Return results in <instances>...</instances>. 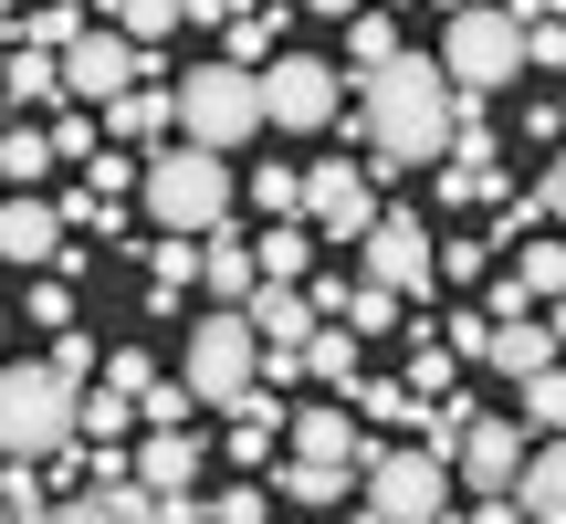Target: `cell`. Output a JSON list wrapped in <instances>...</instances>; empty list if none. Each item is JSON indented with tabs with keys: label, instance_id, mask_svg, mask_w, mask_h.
<instances>
[{
	"label": "cell",
	"instance_id": "e575fe53",
	"mask_svg": "<svg viewBox=\"0 0 566 524\" xmlns=\"http://www.w3.org/2000/svg\"><path fill=\"white\" fill-rule=\"evenodd\" d=\"M263 53H283V21L273 11H242V21H231V63H263Z\"/></svg>",
	"mask_w": 566,
	"mask_h": 524
},
{
	"label": "cell",
	"instance_id": "4316f807",
	"mask_svg": "<svg viewBox=\"0 0 566 524\" xmlns=\"http://www.w3.org/2000/svg\"><path fill=\"white\" fill-rule=\"evenodd\" d=\"M179 21H189V11H179V0H116V32H126V42H137V53H158V42H168V32H179Z\"/></svg>",
	"mask_w": 566,
	"mask_h": 524
},
{
	"label": "cell",
	"instance_id": "836d02e7",
	"mask_svg": "<svg viewBox=\"0 0 566 524\" xmlns=\"http://www.w3.org/2000/svg\"><path fill=\"white\" fill-rule=\"evenodd\" d=\"M0 514H11V524H32V514H53V493L32 483V462H11V472H0Z\"/></svg>",
	"mask_w": 566,
	"mask_h": 524
},
{
	"label": "cell",
	"instance_id": "8fae6325",
	"mask_svg": "<svg viewBox=\"0 0 566 524\" xmlns=\"http://www.w3.org/2000/svg\"><path fill=\"white\" fill-rule=\"evenodd\" d=\"M137 483H147V504H158V524H200V441H189V420H147V441H137Z\"/></svg>",
	"mask_w": 566,
	"mask_h": 524
},
{
	"label": "cell",
	"instance_id": "ab89813d",
	"mask_svg": "<svg viewBox=\"0 0 566 524\" xmlns=\"http://www.w3.org/2000/svg\"><path fill=\"white\" fill-rule=\"evenodd\" d=\"M556 63H566V32L535 11V32H525V74H556Z\"/></svg>",
	"mask_w": 566,
	"mask_h": 524
},
{
	"label": "cell",
	"instance_id": "603a6c76",
	"mask_svg": "<svg viewBox=\"0 0 566 524\" xmlns=\"http://www.w3.org/2000/svg\"><path fill=\"white\" fill-rule=\"evenodd\" d=\"M53 168H63V158H53V137L11 116V137H0V179H11V189H42V179H53Z\"/></svg>",
	"mask_w": 566,
	"mask_h": 524
},
{
	"label": "cell",
	"instance_id": "277c9868",
	"mask_svg": "<svg viewBox=\"0 0 566 524\" xmlns=\"http://www.w3.org/2000/svg\"><path fill=\"white\" fill-rule=\"evenodd\" d=\"M430 63L451 74V95H504V84L525 74V21H514L504 0H451Z\"/></svg>",
	"mask_w": 566,
	"mask_h": 524
},
{
	"label": "cell",
	"instance_id": "f6af8a7d",
	"mask_svg": "<svg viewBox=\"0 0 566 524\" xmlns=\"http://www.w3.org/2000/svg\"><path fill=\"white\" fill-rule=\"evenodd\" d=\"M95 147H105V137H95V126H84V116H63V126H53V158H74V168H84V158H95Z\"/></svg>",
	"mask_w": 566,
	"mask_h": 524
},
{
	"label": "cell",
	"instance_id": "83f0119b",
	"mask_svg": "<svg viewBox=\"0 0 566 524\" xmlns=\"http://www.w3.org/2000/svg\"><path fill=\"white\" fill-rule=\"evenodd\" d=\"M525 430H535V441H546V430H566V378H556V357L525 367Z\"/></svg>",
	"mask_w": 566,
	"mask_h": 524
},
{
	"label": "cell",
	"instance_id": "2e32d148",
	"mask_svg": "<svg viewBox=\"0 0 566 524\" xmlns=\"http://www.w3.org/2000/svg\"><path fill=\"white\" fill-rule=\"evenodd\" d=\"M294 451H304V462H346V472H357V462H367V420H357V399H336V409H294Z\"/></svg>",
	"mask_w": 566,
	"mask_h": 524
},
{
	"label": "cell",
	"instance_id": "4fadbf2b",
	"mask_svg": "<svg viewBox=\"0 0 566 524\" xmlns=\"http://www.w3.org/2000/svg\"><path fill=\"white\" fill-rule=\"evenodd\" d=\"M441 462L462 472V493H483V514H504V483H514V462H525V430H514V420H483V409H462V430H451Z\"/></svg>",
	"mask_w": 566,
	"mask_h": 524
},
{
	"label": "cell",
	"instance_id": "7dc6e473",
	"mask_svg": "<svg viewBox=\"0 0 566 524\" xmlns=\"http://www.w3.org/2000/svg\"><path fill=\"white\" fill-rule=\"evenodd\" d=\"M105 378H116V388H126V399H137V388H147V378H158V367H147V357H137V346H116V357H105Z\"/></svg>",
	"mask_w": 566,
	"mask_h": 524
},
{
	"label": "cell",
	"instance_id": "681fc988",
	"mask_svg": "<svg viewBox=\"0 0 566 524\" xmlns=\"http://www.w3.org/2000/svg\"><path fill=\"white\" fill-rule=\"evenodd\" d=\"M304 11H325V21H346V11H367V0H304Z\"/></svg>",
	"mask_w": 566,
	"mask_h": 524
},
{
	"label": "cell",
	"instance_id": "f5cc1de1",
	"mask_svg": "<svg viewBox=\"0 0 566 524\" xmlns=\"http://www.w3.org/2000/svg\"><path fill=\"white\" fill-rule=\"evenodd\" d=\"M105 11H116V0H105Z\"/></svg>",
	"mask_w": 566,
	"mask_h": 524
},
{
	"label": "cell",
	"instance_id": "9c48e42d",
	"mask_svg": "<svg viewBox=\"0 0 566 524\" xmlns=\"http://www.w3.org/2000/svg\"><path fill=\"white\" fill-rule=\"evenodd\" d=\"M252 95H263V126L315 137V126H336V63H315V53H273V74L252 63Z\"/></svg>",
	"mask_w": 566,
	"mask_h": 524
},
{
	"label": "cell",
	"instance_id": "7bdbcfd3",
	"mask_svg": "<svg viewBox=\"0 0 566 524\" xmlns=\"http://www.w3.org/2000/svg\"><path fill=\"white\" fill-rule=\"evenodd\" d=\"M294 189H304L294 168H263V179H252V200H263V221H283V210H294Z\"/></svg>",
	"mask_w": 566,
	"mask_h": 524
},
{
	"label": "cell",
	"instance_id": "6da1fadb",
	"mask_svg": "<svg viewBox=\"0 0 566 524\" xmlns=\"http://www.w3.org/2000/svg\"><path fill=\"white\" fill-rule=\"evenodd\" d=\"M357 116H367V179L441 168V147H451V74L430 53H388L378 74H357Z\"/></svg>",
	"mask_w": 566,
	"mask_h": 524
},
{
	"label": "cell",
	"instance_id": "816d5d0a",
	"mask_svg": "<svg viewBox=\"0 0 566 524\" xmlns=\"http://www.w3.org/2000/svg\"><path fill=\"white\" fill-rule=\"evenodd\" d=\"M11 11H21V0H0V21H11Z\"/></svg>",
	"mask_w": 566,
	"mask_h": 524
},
{
	"label": "cell",
	"instance_id": "4dcf8cb0",
	"mask_svg": "<svg viewBox=\"0 0 566 524\" xmlns=\"http://www.w3.org/2000/svg\"><path fill=\"white\" fill-rule=\"evenodd\" d=\"M346 325H357V336H378V325H399V294H388V283H346V304H336Z\"/></svg>",
	"mask_w": 566,
	"mask_h": 524
},
{
	"label": "cell",
	"instance_id": "5bb4252c",
	"mask_svg": "<svg viewBox=\"0 0 566 524\" xmlns=\"http://www.w3.org/2000/svg\"><path fill=\"white\" fill-rule=\"evenodd\" d=\"M0 262H74L63 210L42 200V189H11V200H0Z\"/></svg>",
	"mask_w": 566,
	"mask_h": 524
},
{
	"label": "cell",
	"instance_id": "d590c367",
	"mask_svg": "<svg viewBox=\"0 0 566 524\" xmlns=\"http://www.w3.org/2000/svg\"><path fill=\"white\" fill-rule=\"evenodd\" d=\"M200 514H221V524H263V514H273V493H263V483H231V493H210Z\"/></svg>",
	"mask_w": 566,
	"mask_h": 524
},
{
	"label": "cell",
	"instance_id": "5b68a950",
	"mask_svg": "<svg viewBox=\"0 0 566 524\" xmlns=\"http://www.w3.org/2000/svg\"><path fill=\"white\" fill-rule=\"evenodd\" d=\"M168 126H179V137H200V147H252L263 137V95H252V63H189L179 84H168Z\"/></svg>",
	"mask_w": 566,
	"mask_h": 524
},
{
	"label": "cell",
	"instance_id": "1f68e13d",
	"mask_svg": "<svg viewBox=\"0 0 566 524\" xmlns=\"http://www.w3.org/2000/svg\"><path fill=\"white\" fill-rule=\"evenodd\" d=\"M74 32H84V11H74V0H42V11L21 21V42H42V53H63Z\"/></svg>",
	"mask_w": 566,
	"mask_h": 524
},
{
	"label": "cell",
	"instance_id": "bcb514c9",
	"mask_svg": "<svg viewBox=\"0 0 566 524\" xmlns=\"http://www.w3.org/2000/svg\"><path fill=\"white\" fill-rule=\"evenodd\" d=\"M32 325H74V294H63V283H53V273H42V283H32Z\"/></svg>",
	"mask_w": 566,
	"mask_h": 524
},
{
	"label": "cell",
	"instance_id": "8d00e7d4",
	"mask_svg": "<svg viewBox=\"0 0 566 524\" xmlns=\"http://www.w3.org/2000/svg\"><path fill=\"white\" fill-rule=\"evenodd\" d=\"M84 179H95V200H105V210H116V200H126V189H137V158H105V147H95V158H84Z\"/></svg>",
	"mask_w": 566,
	"mask_h": 524
},
{
	"label": "cell",
	"instance_id": "f546056e",
	"mask_svg": "<svg viewBox=\"0 0 566 524\" xmlns=\"http://www.w3.org/2000/svg\"><path fill=\"white\" fill-rule=\"evenodd\" d=\"M514 242H525V231H514ZM514 283H525L535 304H556V283H566V252L546 242V231H535V242H525V262H514Z\"/></svg>",
	"mask_w": 566,
	"mask_h": 524
},
{
	"label": "cell",
	"instance_id": "e0dca14e",
	"mask_svg": "<svg viewBox=\"0 0 566 524\" xmlns=\"http://www.w3.org/2000/svg\"><path fill=\"white\" fill-rule=\"evenodd\" d=\"M504 514H535V524H556V514H566V451H556V430H546V451H535V462H514Z\"/></svg>",
	"mask_w": 566,
	"mask_h": 524
},
{
	"label": "cell",
	"instance_id": "74e56055",
	"mask_svg": "<svg viewBox=\"0 0 566 524\" xmlns=\"http://www.w3.org/2000/svg\"><path fill=\"white\" fill-rule=\"evenodd\" d=\"M189 409H200V399H189L179 378H147V388H137V420H189Z\"/></svg>",
	"mask_w": 566,
	"mask_h": 524
},
{
	"label": "cell",
	"instance_id": "f1b7e54d",
	"mask_svg": "<svg viewBox=\"0 0 566 524\" xmlns=\"http://www.w3.org/2000/svg\"><path fill=\"white\" fill-rule=\"evenodd\" d=\"M357 420H388V430H420V388H409V378H378V388H357Z\"/></svg>",
	"mask_w": 566,
	"mask_h": 524
},
{
	"label": "cell",
	"instance_id": "52a82bcc",
	"mask_svg": "<svg viewBox=\"0 0 566 524\" xmlns=\"http://www.w3.org/2000/svg\"><path fill=\"white\" fill-rule=\"evenodd\" d=\"M378 524H441L451 514V462L430 441H409V451H388V462H367V493H357Z\"/></svg>",
	"mask_w": 566,
	"mask_h": 524
},
{
	"label": "cell",
	"instance_id": "ee69618b",
	"mask_svg": "<svg viewBox=\"0 0 566 524\" xmlns=\"http://www.w3.org/2000/svg\"><path fill=\"white\" fill-rule=\"evenodd\" d=\"M53 367H63V378H95V336H74V325H63V336H53Z\"/></svg>",
	"mask_w": 566,
	"mask_h": 524
},
{
	"label": "cell",
	"instance_id": "9a60e30c",
	"mask_svg": "<svg viewBox=\"0 0 566 524\" xmlns=\"http://www.w3.org/2000/svg\"><path fill=\"white\" fill-rule=\"evenodd\" d=\"M242 325H252V346H304L325 315H315L304 283H252V294H242Z\"/></svg>",
	"mask_w": 566,
	"mask_h": 524
},
{
	"label": "cell",
	"instance_id": "ac0fdd59",
	"mask_svg": "<svg viewBox=\"0 0 566 524\" xmlns=\"http://www.w3.org/2000/svg\"><path fill=\"white\" fill-rule=\"evenodd\" d=\"M0 84H11V116H32V105L63 95V74H53V53H42V42H0Z\"/></svg>",
	"mask_w": 566,
	"mask_h": 524
},
{
	"label": "cell",
	"instance_id": "3957f363",
	"mask_svg": "<svg viewBox=\"0 0 566 524\" xmlns=\"http://www.w3.org/2000/svg\"><path fill=\"white\" fill-rule=\"evenodd\" d=\"M74 388L53 357H21L0 367V462H53V451H74Z\"/></svg>",
	"mask_w": 566,
	"mask_h": 524
},
{
	"label": "cell",
	"instance_id": "cb8c5ba5",
	"mask_svg": "<svg viewBox=\"0 0 566 524\" xmlns=\"http://www.w3.org/2000/svg\"><path fill=\"white\" fill-rule=\"evenodd\" d=\"M273 493H294V504H346L357 472H346V462H304V451H294V462L273 472Z\"/></svg>",
	"mask_w": 566,
	"mask_h": 524
},
{
	"label": "cell",
	"instance_id": "7c38bea8",
	"mask_svg": "<svg viewBox=\"0 0 566 524\" xmlns=\"http://www.w3.org/2000/svg\"><path fill=\"white\" fill-rule=\"evenodd\" d=\"M357 262H367V283H388L399 304L441 283V273H430V221H420V210H378V221L357 231Z\"/></svg>",
	"mask_w": 566,
	"mask_h": 524
},
{
	"label": "cell",
	"instance_id": "60d3db41",
	"mask_svg": "<svg viewBox=\"0 0 566 524\" xmlns=\"http://www.w3.org/2000/svg\"><path fill=\"white\" fill-rule=\"evenodd\" d=\"M441 346H451V357H483V346H493V315H451Z\"/></svg>",
	"mask_w": 566,
	"mask_h": 524
},
{
	"label": "cell",
	"instance_id": "f907efd6",
	"mask_svg": "<svg viewBox=\"0 0 566 524\" xmlns=\"http://www.w3.org/2000/svg\"><path fill=\"white\" fill-rule=\"evenodd\" d=\"M179 11H189V21H221V11H231V0H179Z\"/></svg>",
	"mask_w": 566,
	"mask_h": 524
},
{
	"label": "cell",
	"instance_id": "d6986e66",
	"mask_svg": "<svg viewBox=\"0 0 566 524\" xmlns=\"http://www.w3.org/2000/svg\"><path fill=\"white\" fill-rule=\"evenodd\" d=\"M105 126H116L126 147H158V137H168V84H147V74H137L126 95H105Z\"/></svg>",
	"mask_w": 566,
	"mask_h": 524
},
{
	"label": "cell",
	"instance_id": "484cf974",
	"mask_svg": "<svg viewBox=\"0 0 566 524\" xmlns=\"http://www.w3.org/2000/svg\"><path fill=\"white\" fill-rule=\"evenodd\" d=\"M304 378L357 388V336H346V325H315V336H304Z\"/></svg>",
	"mask_w": 566,
	"mask_h": 524
},
{
	"label": "cell",
	"instance_id": "7a4b0ae2",
	"mask_svg": "<svg viewBox=\"0 0 566 524\" xmlns=\"http://www.w3.org/2000/svg\"><path fill=\"white\" fill-rule=\"evenodd\" d=\"M137 200H147V221H158V231H210L231 200H242V179H231V158H221V147L179 137V147H147Z\"/></svg>",
	"mask_w": 566,
	"mask_h": 524
},
{
	"label": "cell",
	"instance_id": "b9f144b4",
	"mask_svg": "<svg viewBox=\"0 0 566 524\" xmlns=\"http://www.w3.org/2000/svg\"><path fill=\"white\" fill-rule=\"evenodd\" d=\"M263 451H273V420H252V409H242V430H231V462L263 472Z\"/></svg>",
	"mask_w": 566,
	"mask_h": 524
},
{
	"label": "cell",
	"instance_id": "f35d334b",
	"mask_svg": "<svg viewBox=\"0 0 566 524\" xmlns=\"http://www.w3.org/2000/svg\"><path fill=\"white\" fill-rule=\"evenodd\" d=\"M189 273H200V231H168L158 242V283H189Z\"/></svg>",
	"mask_w": 566,
	"mask_h": 524
},
{
	"label": "cell",
	"instance_id": "d6a6232c",
	"mask_svg": "<svg viewBox=\"0 0 566 524\" xmlns=\"http://www.w3.org/2000/svg\"><path fill=\"white\" fill-rule=\"evenodd\" d=\"M346 21H357V74H378V63L399 53V21L388 11H346Z\"/></svg>",
	"mask_w": 566,
	"mask_h": 524
},
{
	"label": "cell",
	"instance_id": "8992f818",
	"mask_svg": "<svg viewBox=\"0 0 566 524\" xmlns=\"http://www.w3.org/2000/svg\"><path fill=\"white\" fill-rule=\"evenodd\" d=\"M252 378H263V346H252L242 304H221V315H200V325H189V378H179V388H189L200 409H231Z\"/></svg>",
	"mask_w": 566,
	"mask_h": 524
},
{
	"label": "cell",
	"instance_id": "7402d4cb",
	"mask_svg": "<svg viewBox=\"0 0 566 524\" xmlns=\"http://www.w3.org/2000/svg\"><path fill=\"white\" fill-rule=\"evenodd\" d=\"M304 262H315V231L273 221L263 242H252V283H304Z\"/></svg>",
	"mask_w": 566,
	"mask_h": 524
},
{
	"label": "cell",
	"instance_id": "ba28073f",
	"mask_svg": "<svg viewBox=\"0 0 566 524\" xmlns=\"http://www.w3.org/2000/svg\"><path fill=\"white\" fill-rule=\"evenodd\" d=\"M53 74H63V95H74V105H105V95H126L137 74H158V53H137V42L105 32V21H84V32L53 53Z\"/></svg>",
	"mask_w": 566,
	"mask_h": 524
},
{
	"label": "cell",
	"instance_id": "ffe728a7",
	"mask_svg": "<svg viewBox=\"0 0 566 524\" xmlns=\"http://www.w3.org/2000/svg\"><path fill=\"white\" fill-rule=\"evenodd\" d=\"M483 357H493V367H514V378H525V367H546V357H556V315H504Z\"/></svg>",
	"mask_w": 566,
	"mask_h": 524
},
{
	"label": "cell",
	"instance_id": "44dd1931",
	"mask_svg": "<svg viewBox=\"0 0 566 524\" xmlns=\"http://www.w3.org/2000/svg\"><path fill=\"white\" fill-rule=\"evenodd\" d=\"M200 283H210L221 304H242V294H252V242H221V221H210V231H200Z\"/></svg>",
	"mask_w": 566,
	"mask_h": 524
},
{
	"label": "cell",
	"instance_id": "30bf717a",
	"mask_svg": "<svg viewBox=\"0 0 566 524\" xmlns=\"http://www.w3.org/2000/svg\"><path fill=\"white\" fill-rule=\"evenodd\" d=\"M294 210L315 221V242H357V231L378 221V179H367L357 158H315L304 189H294Z\"/></svg>",
	"mask_w": 566,
	"mask_h": 524
},
{
	"label": "cell",
	"instance_id": "d4e9b609",
	"mask_svg": "<svg viewBox=\"0 0 566 524\" xmlns=\"http://www.w3.org/2000/svg\"><path fill=\"white\" fill-rule=\"evenodd\" d=\"M126 420H137V399H126L116 378H95V388H74V430H95V441H126Z\"/></svg>",
	"mask_w": 566,
	"mask_h": 524
},
{
	"label": "cell",
	"instance_id": "c3c4849f",
	"mask_svg": "<svg viewBox=\"0 0 566 524\" xmlns=\"http://www.w3.org/2000/svg\"><path fill=\"white\" fill-rule=\"evenodd\" d=\"M451 367H462V357H451V346H430V357L409 367V388H420V399H430V388H451Z\"/></svg>",
	"mask_w": 566,
	"mask_h": 524
}]
</instances>
